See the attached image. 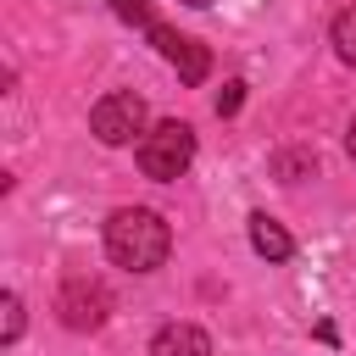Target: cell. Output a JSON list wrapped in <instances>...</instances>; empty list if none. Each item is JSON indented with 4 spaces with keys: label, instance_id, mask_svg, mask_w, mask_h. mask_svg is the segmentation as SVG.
I'll return each mask as SVG.
<instances>
[{
    "label": "cell",
    "instance_id": "obj_1",
    "mask_svg": "<svg viewBox=\"0 0 356 356\" xmlns=\"http://www.w3.org/2000/svg\"><path fill=\"white\" fill-rule=\"evenodd\" d=\"M167 250H172V228L161 222V211H150V206H122V211H111V222H106V256H111L117 267H128V273H156V267L167 261Z\"/></svg>",
    "mask_w": 356,
    "mask_h": 356
},
{
    "label": "cell",
    "instance_id": "obj_2",
    "mask_svg": "<svg viewBox=\"0 0 356 356\" xmlns=\"http://www.w3.org/2000/svg\"><path fill=\"white\" fill-rule=\"evenodd\" d=\"M189 161H195V128H189V122L167 117V122H156V128L139 134V172H145V178L172 184V178L189 172Z\"/></svg>",
    "mask_w": 356,
    "mask_h": 356
},
{
    "label": "cell",
    "instance_id": "obj_3",
    "mask_svg": "<svg viewBox=\"0 0 356 356\" xmlns=\"http://www.w3.org/2000/svg\"><path fill=\"white\" fill-rule=\"evenodd\" d=\"M89 134L100 145H134V134H145V100L134 89H111L95 100L89 111Z\"/></svg>",
    "mask_w": 356,
    "mask_h": 356
},
{
    "label": "cell",
    "instance_id": "obj_4",
    "mask_svg": "<svg viewBox=\"0 0 356 356\" xmlns=\"http://www.w3.org/2000/svg\"><path fill=\"white\" fill-rule=\"evenodd\" d=\"M56 312L72 334H95L106 317H111V289L100 278H67L61 295H56Z\"/></svg>",
    "mask_w": 356,
    "mask_h": 356
},
{
    "label": "cell",
    "instance_id": "obj_5",
    "mask_svg": "<svg viewBox=\"0 0 356 356\" xmlns=\"http://www.w3.org/2000/svg\"><path fill=\"white\" fill-rule=\"evenodd\" d=\"M145 33H150V39H156V50L178 67V78H184V83H206V72H211V50H206V44H195V39H184V33L161 28V22H150Z\"/></svg>",
    "mask_w": 356,
    "mask_h": 356
},
{
    "label": "cell",
    "instance_id": "obj_6",
    "mask_svg": "<svg viewBox=\"0 0 356 356\" xmlns=\"http://www.w3.org/2000/svg\"><path fill=\"white\" fill-rule=\"evenodd\" d=\"M150 356H211V334L195 323H167V328H156Z\"/></svg>",
    "mask_w": 356,
    "mask_h": 356
},
{
    "label": "cell",
    "instance_id": "obj_7",
    "mask_svg": "<svg viewBox=\"0 0 356 356\" xmlns=\"http://www.w3.org/2000/svg\"><path fill=\"white\" fill-rule=\"evenodd\" d=\"M250 245H256V256H267V261H289V256H295V239H289L284 222L267 217V211H250Z\"/></svg>",
    "mask_w": 356,
    "mask_h": 356
},
{
    "label": "cell",
    "instance_id": "obj_8",
    "mask_svg": "<svg viewBox=\"0 0 356 356\" xmlns=\"http://www.w3.org/2000/svg\"><path fill=\"white\" fill-rule=\"evenodd\" d=\"M328 39H334V56H339L345 67H356V6H345V11L334 17Z\"/></svg>",
    "mask_w": 356,
    "mask_h": 356
},
{
    "label": "cell",
    "instance_id": "obj_9",
    "mask_svg": "<svg viewBox=\"0 0 356 356\" xmlns=\"http://www.w3.org/2000/svg\"><path fill=\"white\" fill-rule=\"evenodd\" d=\"M273 172H278L284 184H300V178L317 172V156H312V150H284V156H273Z\"/></svg>",
    "mask_w": 356,
    "mask_h": 356
},
{
    "label": "cell",
    "instance_id": "obj_10",
    "mask_svg": "<svg viewBox=\"0 0 356 356\" xmlns=\"http://www.w3.org/2000/svg\"><path fill=\"white\" fill-rule=\"evenodd\" d=\"M0 312H6L0 339H6V345H17V339H22V295H6V300H0Z\"/></svg>",
    "mask_w": 356,
    "mask_h": 356
},
{
    "label": "cell",
    "instance_id": "obj_11",
    "mask_svg": "<svg viewBox=\"0 0 356 356\" xmlns=\"http://www.w3.org/2000/svg\"><path fill=\"white\" fill-rule=\"evenodd\" d=\"M111 11H117L122 22H139V28L156 22V17H150V0H111Z\"/></svg>",
    "mask_w": 356,
    "mask_h": 356
},
{
    "label": "cell",
    "instance_id": "obj_12",
    "mask_svg": "<svg viewBox=\"0 0 356 356\" xmlns=\"http://www.w3.org/2000/svg\"><path fill=\"white\" fill-rule=\"evenodd\" d=\"M239 100H245V83L234 78V83H222V95H217V117H234L239 111Z\"/></svg>",
    "mask_w": 356,
    "mask_h": 356
},
{
    "label": "cell",
    "instance_id": "obj_13",
    "mask_svg": "<svg viewBox=\"0 0 356 356\" xmlns=\"http://www.w3.org/2000/svg\"><path fill=\"white\" fill-rule=\"evenodd\" d=\"M345 150H350V161H356V117H350V134H345Z\"/></svg>",
    "mask_w": 356,
    "mask_h": 356
},
{
    "label": "cell",
    "instance_id": "obj_14",
    "mask_svg": "<svg viewBox=\"0 0 356 356\" xmlns=\"http://www.w3.org/2000/svg\"><path fill=\"white\" fill-rule=\"evenodd\" d=\"M184 6H211V0H184Z\"/></svg>",
    "mask_w": 356,
    "mask_h": 356
}]
</instances>
